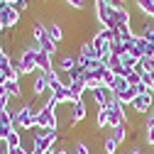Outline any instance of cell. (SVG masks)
<instances>
[{"label":"cell","instance_id":"cell-17","mask_svg":"<svg viewBox=\"0 0 154 154\" xmlns=\"http://www.w3.org/2000/svg\"><path fill=\"white\" fill-rule=\"evenodd\" d=\"M137 95H140V93L134 91V86H130L127 91H122V93H118V95H115V98H118V100H120V103H122V105L127 108V105H132V100L137 98Z\"/></svg>","mask_w":154,"mask_h":154},{"label":"cell","instance_id":"cell-5","mask_svg":"<svg viewBox=\"0 0 154 154\" xmlns=\"http://www.w3.org/2000/svg\"><path fill=\"white\" fill-rule=\"evenodd\" d=\"M49 91V83H47V76L42 73V71H37L34 76H32V95L34 98H42V95Z\"/></svg>","mask_w":154,"mask_h":154},{"label":"cell","instance_id":"cell-12","mask_svg":"<svg viewBox=\"0 0 154 154\" xmlns=\"http://www.w3.org/2000/svg\"><path fill=\"white\" fill-rule=\"evenodd\" d=\"M37 69H39L42 73H47V71H51L54 69V56H49L47 51H37Z\"/></svg>","mask_w":154,"mask_h":154},{"label":"cell","instance_id":"cell-22","mask_svg":"<svg viewBox=\"0 0 154 154\" xmlns=\"http://www.w3.org/2000/svg\"><path fill=\"white\" fill-rule=\"evenodd\" d=\"M118 142H115L112 137H110V134H108V137L103 140V154H115V152H118Z\"/></svg>","mask_w":154,"mask_h":154},{"label":"cell","instance_id":"cell-18","mask_svg":"<svg viewBox=\"0 0 154 154\" xmlns=\"http://www.w3.org/2000/svg\"><path fill=\"white\" fill-rule=\"evenodd\" d=\"M108 130H110V137L118 142V144H122L127 140V122L125 125H118V127H108Z\"/></svg>","mask_w":154,"mask_h":154},{"label":"cell","instance_id":"cell-25","mask_svg":"<svg viewBox=\"0 0 154 154\" xmlns=\"http://www.w3.org/2000/svg\"><path fill=\"white\" fill-rule=\"evenodd\" d=\"M120 61H122V66H125V69H134L140 59H137L134 54H122V56H120Z\"/></svg>","mask_w":154,"mask_h":154},{"label":"cell","instance_id":"cell-15","mask_svg":"<svg viewBox=\"0 0 154 154\" xmlns=\"http://www.w3.org/2000/svg\"><path fill=\"white\" fill-rule=\"evenodd\" d=\"M134 8H137L144 17H149V20H154V0H132Z\"/></svg>","mask_w":154,"mask_h":154},{"label":"cell","instance_id":"cell-33","mask_svg":"<svg viewBox=\"0 0 154 154\" xmlns=\"http://www.w3.org/2000/svg\"><path fill=\"white\" fill-rule=\"evenodd\" d=\"M152 115H154V108H152Z\"/></svg>","mask_w":154,"mask_h":154},{"label":"cell","instance_id":"cell-6","mask_svg":"<svg viewBox=\"0 0 154 154\" xmlns=\"http://www.w3.org/2000/svg\"><path fill=\"white\" fill-rule=\"evenodd\" d=\"M15 130V120H12V115H10V110H3L0 112V140H8V134Z\"/></svg>","mask_w":154,"mask_h":154},{"label":"cell","instance_id":"cell-16","mask_svg":"<svg viewBox=\"0 0 154 154\" xmlns=\"http://www.w3.org/2000/svg\"><path fill=\"white\" fill-rule=\"evenodd\" d=\"M76 66H79V64H76V56H73V54H64L61 59H59V71H61V73H69V71L76 69Z\"/></svg>","mask_w":154,"mask_h":154},{"label":"cell","instance_id":"cell-30","mask_svg":"<svg viewBox=\"0 0 154 154\" xmlns=\"http://www.w3.org/2000/svg\"><path fill=\"white\" fill-rule=\"evenodd\" d=\"M5 149H8V147H5ZM8 154H27V152H25L22 147H15V149H8Z\"/></svg>","mask_w":154,"mask_h":154},{"label":"cell","instance_id":"cell-28","mask_svg":"<svg viewBox=\"0 0 154 154\" xmlns=\"http://www.w3.org/2000/svg\"><path fill=\"white\" fill-rule=\"evenodd\" d=\"M125 79H127V83H130V86H137V83H142V76H140L137 71H134V69H130V71H127V76H125Z\"/></svg>","mask_w":154,"mask_h":154},{"label":"cell","instance_id":"cell-27","mask_svg":"<svg viewBox=\"0 0 154 154\" xmlns=\"http://www.w3.org/2000/svg\"><path fill=\"white\" fill-rule=\"evenodd\" d=\"M61 3L71 10H86V0H61Z\"/></svg>","mask_w":154,"mask_h":154},{"label":"cell","instance_id":"cell-10","mask_svg":"<svg viewBox=\"0 0 154 154\" xmlns=\"http://www.w3.org/2000/svg\"><path fill=\"white\" fill-rule=\"evenodd\" d=\"M112 95V91L108 88V86H100V88H95V91H91V98H93V103L98 105V108H105L108 105V98Z\"/></svg>","mask_w":154,"mask_h":154},{"label":"cell","instance_id":"cell-13","mask_svg":"<svg viewBox=\"0 0 154 154\" xmlns=\"http://www.w3.org/2000/svg\"><path fill=\"white\" fill-rule=\"evenodd\" d=\"M79 54H81V56H88V59H95V61H103L100 51H98V49L93 47V42H91V39L81 42V49H79Z\"/></svg>","mask_w":154,"mask_h":154},{"label":"cell","instance_id":"cell-3","mask_svg":"<svg viewBox=\"0 0 154 154\" xmlns=\"http://www.w3.org/2000/svg\"><path fill=\"white\" fill-rule=\"evenodd\" d=\"M132 112L134 115H140V118H147V115L152 112V108H154V93L149 91V93H140L137 98L132 100Z\"/></svg>","mask_w":154,"mask_h":154},{"label":"cell","instance_id":"cell-34","mask_svg":"<svg viewBox=\"0 0 154 154\" xmlns=\"http://www.w3.org/2000/svg\"><path fill=\"white\" fill-rule=\"evenodd\" d=\"M0 144H3V140H0Z\"/></svg>","mask_w":154,"mask_h":154},{"label":"cell","instance_id":"cell-14","mask_svg":"<svg viewBox=\"0 0 154 154\" xmlns=\"http://www.w3.org/2000/svg\"><path fill=\"white\" fill-rule=\"evenodd\" d=\"M3 86H5V93L12 100H22V83L20 81H5Z\"/></svg>","mask_w":154,"mask_h":154},{"label":"cell","instance_id":"cell-29","mask_svg":"<svg viewBox=\"0 0 154 154\" xmlns=\"http://www.w3.org/2000/svg\"><path fill=\"white\" fill-rule=\"evenodd\" d=\"M15 10L25 15V12H29V10H32V5H29V0H17V3H15Z\"/></svg>","mask_w":154,"mask_h":154},{"label":"cell","instance_id":"cell-8","mask_svg":"<svg viewBox=\"0 0 154 154\" xmlns=\"http://www.w3.org/2000/svg\"><path fill=\"white\" fill-rule=\"evenodd\" d=\"M69 112H71V122H73V125H79V122L86 118V112H88V110H86V100L81 98V100L71 103V105H69Z\"/></svg>","mask_w":154,"mask_h":154},{"label":"cell","instance_id":"cell-31","mask_svg":"<svg viewBox=\"0 0 154 154\" xmlns=\"http://www.w3.org/2000/svg\"><path fill=\"white\" fill-rule=\"evenodd\" d=\"M0 154H8V149H5V142L0 144Z\"/></svg>","mask_w":154,"mask_h":154},{"label":"cell","instance_id":"cell-19","mask_svg":"<svg viewBox=\"0 0 154 154\" xmlns=\"http://www.w3.org/2000/svg\"><path fill=\"white\" fill-rule=\"evenodd\" d=\"M108 125H110L108 108H98V112H95V127L98 130H108Z\"/></svg>","mask_w":154,"mask_h":154},{"label":"cell","instance_id":"cell-9","mask_svg":"<svg viewBox=\"0 0 154 154\" xmlns=\"http://www.w3.org/2000/svg\"><path fill=\"white\" fill-rule=\"evenodd\" d=\"M142 134H144V144L154 147V115L152 112L147 118H142Z\"/></svg>","mask_w":154,"mask_h":154},{"label":"cell","instance_id":"cell-21","mask_svg":"<svg viewBox=\"0 0 154 154\" xmlns=\"http://www.w3.org/2000/svg\"><path fill=\"white\" fill-rule=\"evenodd\" d=\"M127 88H130V83H127V79H125V76H115V81H112L110 91L118 95V93H122V91H127Z\"/></svg>","mask_w":154,"mask_h":154},{"label":"cell","instance_id":"cell-32","mask_svg":"<svg viewBox=\"0 0 154 154\" xmlns=\"http://www.w3.org/2000/svg\"><path fill=\"white\" fill-rule=\"evenodd\" d=\"M3 3H8V5H15V3H17V0H3Z\"/></svg>","mask_w":154,"mask_h":154},{"label":"cell","instance_id":"cell-2","mask_svg":"<svg viewBox=\"0 0 154 154\" xmlns=\"http://www.w3.org/2000/svg\"><path fill=\"white\" fill-rule=\"evenodd\" d=\"M37 115H39V108L32 105V103H22L15 112V127L17 130H25V132H32V127L37 125Z\"/></svg>","mask_w":154,"mask_h":154},{"label":"cell","instance_id":"cell-23","mask_svg":"<svg viewBox=\"0 0 154 154\" xmlns=\"http://www.w3.org/2000/svg\"><path fill=\"white\" fill-rule=\"evenodd\" d=\"M3 73H5V79H8V81H20V71H17L15 61H12L10 66H5V69H3Z\"/></svg>","mask_w":154,"mask_h":154},{"label":"cell","instance_id":"cell-4","mask_svg":"<svg viewBox=\"0 0 154 154\" xmlns=\"http://www.w3.org/2000/svg\"><path fill=\"white\" fill-rule=\"evenodd\" d=\"M112 20L120 27H132V12L127 5H115L112 8Z\"/></svg>","mask_w":154,"mask_h":154},{"label":"cell","instance_id":"cell-11","mask_svg":"<svg viewBox=\"0 0 154 154\" xmlns=\"http://www.w3.org/2000/svg\"><path fill=\"white\" fill-rule=\"evenodd\" d=\"M142 39H147L149 44H154V20H149V17H144L142 25H140V32H137Z\"/></svg>","mask_w":154,"mask_h":154},{"label":"cell","instance_id":"cell-24","mask_svg":"<svg viewBox=\"0 0 154 154\" xmlns=\"http://www.w3.org/2000/svg\"><path fill=\"white\" fill-rule=\"evenodd\" d=\"M110 54H112V56H122V54H125V44L118 39V37L110 39Z\"/></svg>","mask_w":154,"mask_h":154},{"label":"cell","instance_id":"cell-20","mask_svg":"<svg viewBox=\"0 0 154 154\" xmlns=\"http://www.w3.org/2000/svg\"><path fill=\"white\" fill-rule=\"evenodd\" d=\"M5 147L8 149H15V147H22V134H20V130H12L10 134H8V140H5Z\"/></svg>","mask_w":154,"mask_h":154},{"label":"cell","instance_id":"cell-26","mask_svg":"<svg viewBox=\"0 0 154 154\" xmlns=\"http://www.w3.org/2000/svg\"><path fill=\"white\" fill-rule=\"evenodd\" d=\"M71 154H93V152H91V147H88L86 142H81V140H79V142L73 144V149H71Z\"/></svg>","mask_w":154,"mask_h":154},{"label":"cell","instance_id":"cell-1","mask_svg":"<svg viewBox=\"0 0 154 154\" xmlns=\"http://www.w3.org/2000/svg\"><path fill=\"white\" fill-rule=\"evenodd\" d=\"M37 51H39V47L37 44H25L22 47V51H20V56H17V61H15V66H17V71H20V76H34L37 71Z\"/></svg>","mask_w":154,"mask_h":154},{"label":"cell","instance_id":"cell-7","mask_svg":"<svg viewBox=\"0 0 154 154\" xmlns=\"http://www.w3.org/2000/svg\"><path fill=\"white\" fill-rule=\"evenodd\" d=\"M44 27H47V34H49V39H51V42H56V44H61V42H64V27L56 22V20H47Z\"/></svg>","mask_w":154,"mask_h":154}]
</instances>
